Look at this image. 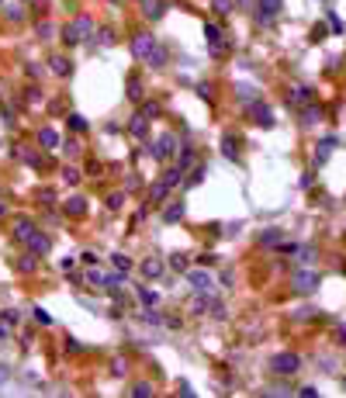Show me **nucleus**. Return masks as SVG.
<instances>
[{"label": "nucleus", "mask_w": 346, "mask_h": 398, "mask_svg": "<svg viewBox=\"0 0 346 398\" xmlns=\"http://www.w3.org/2000/svg\"><path fill=\"white\" fill-rule=\"evenodd\" d=\"M270 371L273 374H284V378L288 374H298L301 371V357L298 353H277V357L270 360Z\"/></svg>", "instance_id": "f257e3e1"}, {"label": "nucleus", "mask_w": 346, "mask_h": 398, "mask_svg": "<svg viewBox=\"0 0 346 398\" xmlns=\"http://www.w3.org/2000/svg\"><path fill=\"white\" fill-rule=\"evenodd\" d=\"M153 49H156V39L149 35V31H139V35L132 39V56L135 59H149Z\"/></svg>", "instance_id": "f03ea898"}, {"label": "nucleus", "mask_w": 346, "mask_h": 398, "mask_svg": "<svg viewBox=\"0 0 346 398\" xmlns=\"http://www.w3.org/2000/svg\"><path fill=\"white\" fill-rule=\"evenodd\" d=\"M298 295H308V291H315L319 287V274L315 270H301V274H294V284H291Z\"/></svg>", "instance_id": "7ed1b4c3"}, {"label": "nucleus", "mask_w": 346, "mask_h": 398, "mask_svg": "<svg viewBox=\"0 0 346 398\" xmlns=\"http://www.w3.org/2000/svg\"><path fill=\"white\" fill-rule=\"evenodd\" d=\"M139 270H142V277L159 280V277H163V270H166V263H163L159 257H146L142 263H139Z\"/></svg>", "instance_id": "20e7f679"}, {"label": "nucleus", "mask_w": 346, "mask_h": 398, "mask_svg": "<svg viewBox=\"0 0 346 398\" xmlns=\"http://www.w3.org/2000/svg\"><path fill=\"white\" fill-rule=\"evenodd\" d=\"M173 149H177V139H173V135H159V139L153 142V146H149V153H153L156 159H166L173 153Z\"/></svg>", "instance_id": "39448f33"}, {"label": "nucleus", "mask_w": 346, "mask_h": 398, "mask_svg": "<svg viewBox=\"0 0 346 398\" xmlns=\"http://www.w3.org/2000/svg\"><path fill=\"white\" fill-rule=\"evenodd\" d=\"M250 115L260 121L263 128H270V125H273V115H270V107H267V104H260V100H250Z\"/></svg>", "instance_id": "423d86ee"}, {"label": "nucleus", "mask_w": 346, "mask_h": 398, "mask_svg": "<svg viewBox=\"0 0 346 398\" xmlns=\"http://www.w3.org/2000/svg\"><path fill=\"white\" fill-rule=\"evenodd\" d=\"M142 11H146L149 21H159L166 14V0H142Z\"/></svg>", "instance_id": "0eeeda50"}, {"label": "nucleus", "mask_w": 346, "mask_h": 398, "mask_svg": "<svg viewBox=\"0 0 346 398\" xmlns=\"http://www.w3.org/2000/svg\"><path fill=\"white\" fill-rule=\"evenodd\" d=\"M128 132H132L135 139H146V135H149V118H146V115H132V121H128Z\"/></svg>", "instance_id": "6e6552de"}, {"label": "nucleus", "mask_w": 346, "mask_h": 398, "mask_svg": "<svg viewBox=\"0 0 346 398\" xmlns=\"http://www.w3.org/2000/svg\"><path fill=\"white\" fill-rule=\"evenodd\" d=\"M281 11V0H260V14H256V21L260 24H270V18Z\"/></svg>", "instance_id": "1a4fd4ad"}, {"label": "nucleus", "mask_w": 346, "mask_h": 398, "mask_svg": "<svg viewBox=\"0 0 346 398\" xmlns=\"http://www.w3.org/2000/svg\"><path fill=\"white\" fill-rule=\"evenodd\" d=\"M28 249H31V253H39V257H42V253H49V249H52V239L45 236V232H35V236L28 239Z\"/></svg>", "instance_id": "9d476101"}, {"label": "nucleus", "mask_w": 346, "mask_h": 398, "mask_svg": "<svg viewBox=\"0 0 346 398\" xmlns=\"http://www.w3.org/2000/svg\"><path fill=\"white\" fill-rule=\"evenodd\" d=\"M170 191H173V187H170V184H166V180H163V177H159V180H156V184H153V187H149V201H153V204H163Z\"/></svg>", "instance_id": "9b49d317"}, {"label": "nucleus", "mask_w": 346, "mask_h": 398, "mask_svg": "<svg viewBox=\"0 0 346 398\" xmlns=\"http://www.w3.org/2000/svg\"><path fill=\"white\" fill-rule=\"evenodd\" d=\"M62 211H66V215H83V211H87V198H80V194L66 198L62 201Z\"/></svg>", "instance_id": "f8f14e48"}, {"label": "nucleus", "mask_w": 346, "mask_h": 398, "mask_svg": "<svg viewBox=\"0 0 346 398\" xmlns=\"http://www.w3.org/2000/svg\"><path fill=\"white\" fill-rule=\"evenodd\" d=\"M187 280H191L194 291H208V287H212V277H208L204 270H187Z\"/></svg>", "instance_id": "ddd939ff"}, {"label": "nucleus", "mask_w": 346, "mask_h": 398, "mask_svg": "<svg viewBox=\"0 0 346 398\" xmlns=\"http://www.w3.org/2000/svg\"><path fill=\"white\" fill-rule=\"evenodd\" d=\"M204 39L212 42V49H215V52H222V28H218L215 21H208V24H204Z\"/></svg>", "instance_id": "4468645a"}, {"label": "nucleus", "mask_w": 346, "mask_h": 398, "mask_svg": "<svg viewBox=\"0 0 346 398\" xmlns=\"http://www.w3.org/2000/svg\"><path fill=\"white\" fill-rule=\"evenodd\" d=\"M39 146H42V149H56V146H59V132H56V128H42V132H39Z\"/></svg>", "instance_id": "2eb2a0df"}, {"label": "nucleus", "mask_w": 346, "mask_h": 398, "mask_svg": "<svg viewBox=\"0 0 346 398\" xmlns=\"http://www.w3.org/2000/svg\"><path fill=\"white\" fill-rule=\"evenodd\" d=\"M35 236V225L28 219H18V225H14V239H21V242H28V239Z\"/></svg>", "instance_id": "dca6fc26"}, {"label": "nucleus", "mask_w": 346, "mask_h": 398, "mask_svg": "<svg viewBox=\"0 0 346 398\" xmlns=\"http://www.w3.org/2000/svg\"><path fill=\"white\" fill-rule=\"evenodd\" d=\"M49 66H52V73H56V77H70V69H73V62L66 59V56H52Z\"/></svg>", "instance_id": "f3484780"}, {"label": "nucleus", "mask_w": 346, "mask_h": 398, "mask_svg": "<svg viewBox=\"0 0 346 398\" xmlns=\"http://www.w3.org/2000/svg\"><path fill=\"white\" fill-rule=\"evenodd\" d=\"M235 135H225V139H222V156L225 159H239V146H235Z\"/></svg>", "instance_id": "a211bd4d"}, {"label": "nucleus", "mask_w": 346, "mask_h": 398, "mask_svg": "<svg viewBox=\"0 0 346 398\" xmlns=\"http://www.w3.org/2000/svg\"><path fill=\"white\" fill-rule=\"evenodd\" d=\"M180 219H184V201H173L170 208L163 211V222H170L173 225V222H180Z\"/></svg>", "instance_id": "6ab92c4d"}, {"label": "nucleus", "mask_w": 346, "mask_h": 398, "mask_svg": "<svg viewBox=\"0 0 346 398\" xmlns=\"http://www.w3.org/2000/svg\"><path fill=\"white\" fill-rule=\"evenodd\" d=\"M332 146H336V139H322V142H319V149H315V163H326L329 153H332Z\"/></svg>", "instance_id": "aec40b11"}, {"label": "nucleus", "mask_w": 346, "mask_h": 398, "mask_svg": "<svg viewBox=\"0 0 346 398\" xmlns=\"http://www.w3.org/2000/svg\"><path fill=\"white\" fill-rule=\"evenodd\" d=\"M73 28L80 31V39H90V35H94V21L90 18H77L73 21Z\"/></svg>", "instance_id": "412c9836"}, {"label": "nucleus", "mask_w": 346, "mask_h": 398, "mask_svg": "<svg viewBox=\"0 0 346 398\" xmlns=\"http://www.w3.org/2000/svg\"><path fill=\"white\" fill-rule=\"evenodd\" d=\"M170 270H177V274H187V270H191L187 257H184V253H173V257H170Z\"/></svg>", "instance_id": "4be33fe9"}, {"label": "nucleus", "mask_w": 346, "mask_h": 398, "mask_svg": "<svg viewBox=\"0 0 346 398\" xmlns=\"http://www.w3.org/2000/svg\"><path fill=\"white\" fill-rule=\"evenodd\" d=\"M308 97H312V90H308V87H291V90H288L291 104H301V100H308Z\"/></svg>", "instance_id": "5701e85b"}, {"label": "nucleus", "mask_w": 346, "mask_h": 398, "mask_svg": "<svg viewBox=\"0 0 346 398\" xmlns=\"http://www.w3.org/2000/svg\"><path fill=\"white\" fill-rule=\"evenodd\" d=\"M191 312H194V315H204V312H208V295H204V291L191 301Z\"/></svg>", "instance_id": "b1692460"}, {"label": "nucleus", "mask_w": 346, "mask_h": 398, "mask_svg": "<svg viewBox=\"0 0 346 398\" xmlns=\"http://www.w3.org/2000/svg\"><path fill=\"white\" fill-rule=\"evenodd\" d=\"M62 42H66V45H77V42H83V39H80V31L73 24H62Z\"/></svg>", "instance_id": "393cba45"}, {"label": "nucleus", "mask_w": 346, "mask_h": 398, "mask_svg": "<svg viewBox=\"0 0 346 398\" xmlns=\"http://www.w3.org/2000/svg\"><path fill=\"white\" fill-rule=\"evenodd\" d=\"M163 62H166V49H159V45H156L153 52H149V66H153V69H159Z\"/></svg>", "instance_id": "a878e982"}, {"label": "nucleus", "mask_w": 346, "mask_h": 398, "mask_svg": "<svg viewBox=\"0 0 346 398\" xmlns=\"http://www.w3.org/2000/svg\"><path fill=\"white\" fill-rule=\"evenodd\" d=\"M163 180H166L170 187H177V184H184V170H180V166H173V170H166V173H163Z\"/></svg>", "instance_id": "bb28decb"}, {"label": "nucleus", "mask_w": 346, "mask_h": 398, "mask_svg": "<svg viewBox=\"0 0 346 398\" xmlns=\"http://www.w3.org/2000/svg\"><path fill=\"white\" fill-rule=\"evenodd\" d=\"M281 236H284L281 229H267V232L260 236V246H273V242H281Z\"/></svg>", "instance_id": "cd10ccee"}, {"label": "nucleus", "mask_w": 346, "mask_h": 398, "mask_svg": "<svg viewBox=\"0 0 346 398\" xmlns=\"http://www.w3.org/2000/svg\"><path fill=\"white\" fill-rule=\"evenodd\" d=\"M118 284H125V270H118V274H108V277H100V287H118Z\"/></svg>", "instance_id": "c85d7f7f"}, {"label": "nucleus", "mask_w": 346, "mask_h": 398, "mask_svg": "<svg viewBox=\"0 0 346 398\" xmlns=\"http://www.w3.org/2000/svg\"><path fill=\"white\" fill-rule=\"evenodd\" d=\"M128 395H135V398H149V395H153V384L139 381V384H132V391H128Z\"/></svg>", "instance_id": "c756f323"}, {"label": "nucleus", "mask_w": 346, "mask_h": 398, "mask_svg": "<svg viewBox=\"0 0 346 398\" xmlns=\"http://www.w3.org/2000/svg\"><path fill=\"white\" fill-rule=\"evenodd\" d=\"M139 115H146V118H156V115H159V104H156V100H146V104L139 107Z\"/></svg>", "instance_id": "7c9ffc66"}, {"label": "nucleus", "mask_w": 346, "mask_h": 398, "mask_svg": "<svg viewBox=\"0 0 346 398\" xmlns=\"http://www.w3.org/2000/svg\"><path fill=\"white\" fill-rule=\"evenodd\" d=\"M319 118H322V111H319V107H305V115H301V121H305V125H315Z\"/></svg>", "instance_id": "2f4dec72"}, {"label": "nucleus", "mask_w": 346, "mask_h": 398, "mask_svg": "<svg viewBox=\"0 0 346 398\" xmlns=\"http://www.w3.org/2000/svg\"><path fill=\"white\" fill-rule=\"evenodd\" d=\"M111 263H115L118 270H128V267H132V260L125 257V253H115V257H111Z\"/></svg>", "instance_id": "473e14b6"}, {"label": "nucleus", "mask_w": 346, "mask_h": 398, "mask_svg": "<svg viewBox=\"0 0 346 398\" xmlns=\"http://www.w3.org/2000/svg\"><path fill=\"white\" fill-rule=\"evenodd\" d=\"M128 97H132V100H142V87H139V80H128Z\"/></svg>", "instance_id": "72a5a7b5"}, {"label": "nucleus", "mask_w": 346, "mask_h": 398, "mask_svg": "<svg viewBox=\"0 0 346 398\" xmlns=\"http://www.w3.org/2000/svg\"><path fill=\"white\" fill-rule=\"evenodd\" d=\"M125 371H128V360H121V357H118L115 364H111V374H118V378H125Z\"/></svg>", "instance_id": "f704fd0d"}, {"label": "nucleus", "mask_w": 346, "mask_h": 398, "mask_svg": "<svg viewBox=\"0 0 346 398\" xmlns=\"http://www.w3.org/2000/svg\"><path fill=\"white\" fill-rule=\"evenodd\" d=\"M35 263H39V253H31V257H21V270H35Z\"/></svg>", "instance_id": "c9c22d12"}, {"label": "nucleus", "mask_w": 346, "mask_h": 398, "mask_svg": "<svg viewBox=\"0 0 346 398\" xmlns=\"http://www.w3.org/2000/svg\"><path fill=\"white\" fill-rule=\"evenodd\" d=\"M191 163H194V149H184V153H180V163H177V166H180V170H187Z\"/></svg>", "instance_id": "e433bc0d"}, {"label": "nucleus", "mask_w": 346, "mask_h": 398, "mask_svg": "<svg viewBox=\"0 0 346 398\" xmlns=\"http://www.w3.org/2000/svg\"><path fill=\"white\" fill-rule=\"evenodd\" d=\"M62 180H66L70 187H77V184H80V173L73 170V166H66V173H62Z\"/></svg>", "instance_id": "4c0bfd02"}, {"label": "nucleus", "mask_w": 346, "mask_h": 398, "mask_svg": "<svg viewBox=\"0 0 346 398\" xmlns=\"http://www.w3.org/2000/svg\"><path fill=\"white\" fill-rule=\"evenodd\" d=\"M121 204H125V194H121V191H118V194H108V208H111V211L121 208Z\"/></svg>", "instance_id": "58836bf2"}, {"label": "nucleus", "mask_w": 346, "mask_h": 398, "mask_svg": "<svg viewBox=\"0 0 346 398\" xmlns=\"http://www.w3.org/2000/svg\"><path fill=\"white\" fill-rule=\"evenodd\" d=\"M70 128H77V132H87V118H80V115H70Z\"/></svg>", "instance_id": "ea45409f"}, {"label": "nucleus", "mask_w": 346, "mask_h": 398, "mask_svg": "<svg viewBox=\"0 0 346 398\" xmlns=\"http://www.w3.org/2000/svg\"><path fill=\"white\" fill-rule=\"evenodd\" d=\"M232 7H235V0H215V11L218 14H229Z\"/></svg>", "instance_id": "a19ab883"}, {"label": "nucleus", "mask_w": 346, "mask_h": 398, "mask_svg": "<svg viewBox=\"0 0 346 398\" xmlns=\"http://www.w3.org/2000/svg\"><path fill=\"white\" fill-rule=\"evenodd\" d=\"M139 298H142V305H156V291H146V287H139Z\"/></svg>", "instance_id": "79ce46f5"}, {"label": "nucleus", "mask_w": 346, "mask_h": 398, "mask_svg": "<svg viewBox=\"0 0 346 398\" xmlns=\"http://www.w3.org/2000/svg\"><path fill=\"white\" fill-rule=\"evenodd\" d=\"M24 100H28V104H39V100H42L39 87H28V94H24Z\"/></svg>", "instance_id": "37998d69"}, {"label": "nucleus", "mask_w": 346, "mask_h": 398, "mask_svg": "<svg viewBox=\"0 0 346 398\" xmlns=\"http://www.w3.org/2000/svg\"><path fill=\"white\" fill-rule=\"evenodd\" d=\"M142 322H153V325H159V322H163V315H159V312H142Z\"/></svg>", "instance_id": "c03bdc74"}, {"label": "nucleus", "mask_w": 346, "mask_h": 398, "mask_svg": "<svg viewBox=\"0 0 346 398\" xmlns=\"http://www.w3.org/2000/svg\"><path fill=\"white\" fill-rule=\"evenodd\" d=\"M326 35H329V31H326V24H315V28H312V39H315V42H322Z\"/></svg>", "instance_id": "a18cd8bd"}, {"label": "nucleus", "mask_w": 346, "mask_h": 398, "mask_svg": "<svg viewBox=\"0 0 346 398\" xmlns=\"http://www.w3.org/2000/svg\"><path fill=\"white\" fill-rule=\"evenodd\" d=\"M298 395H301V398H315L319 391H315V384H305V388H298Z\"/></svg>", "instance_id": "49530a36"}, {"label": "nucleus", "mask_w": 346, "mask_h": 398, "mask_svg": "<svg viewBox=\"0 0 346 398\" xmlns=\"http://www.w3.org/2000/svg\"><path fill=\"white\" fill-rule=\"evenodd\" d=\"M235 94H239V97H243V100H250V97H253V90H250V87H246V83H239V87H235Z\"/></svg>", "instance_id": "de8ad7c7"}, {"label": "nucleus", "mask_w": 346, "mask_h": 398, "mask_svg": "<svg viewBox=\"0 0 346 398\" xmlns=\"http://www.w3.org/2000/svg\"><path fill=\"white\" fill-rule=\"evenodd\" d=\"M201 180H204V166H197V173H191V180H187V184L194 187V184H201Z\"/></svg>", "instance_id": "09e8293b"}, {"label": "nucleus", "mask_w": 346, "mask_h": 398, "mask_svg": "<svg viewBox=\"0 0 346 398\" xmlns=\"http://www.w3.org/2000/svg\"><path fill=\"white\" fill-rule=\"evenodd\" d=\"M7 333H11V322L0 315V339H7Z\"/></svg>", "instance_id": "8fccbe9b"}, {"label": "nucleus", "mask_w": 346, "mask_h": 398, "mask_svg": "<svg viewBox=\"0 0 346 398\" xmlns=\"http://www.w3.org/2000/svg\"><path fill=\"white\" fill-rule=\"evenodd\" d=\"M39 39H52V24H39Z\"/></svg>", "instance_id": "3c124183"}, {"label": "nucleus", "mask_w": 346, "mask_h": 398, "mask_svg": "<svg viewBox=\"0 0 346 398\" xmlns=\"http://www.w3.org/2000/svg\"><path fill=\"white\" fill-rule=\"evenodd\" d=\"M80 260H83L87 267H94V263H97V253H90V249H87V253H83V257H80Z\"/></svg>", "instance_id": "603ef678"}, {"label": "nucleus", "mask_w": 346, "mask_h": 398, "mask_svg": "<svg viewBox=\"0 0 346 398\" xmlns=\"http://www.w3.org/2000/svg\"><path fill=\"white\" fill-rule=\"evenodd\" d=\"M197 94H201L204 100H212V87H208V83H201V87H197Z\"/></svg>", "instance_id": "864d4df0"}, {"label": "nucleus", "mask_w": 346, "mask_h": 398, "mask_svg": "<svg viewBox=\"0 0 346 398\" xmlns=\"http://www.w3.org/2000/svg\"><path fill=\"white\" fill-rule=\"evenodd\" d=\"M7 18H11V21H21V7H7Z\"/></svg>", "instance_id": "5fc2aeb1"}, {"label": "nucleus", "mask_w": 346, "mask_h": 398, "mask_svg": "<svg viewBox=\"0 0 346 398\" xmlns=\"http://www.w3.org/2000/svg\"><path fill=\"white\" fill-rule=\"evenodd\" d=\"M235 4H239V7H253V0H235Z\"/></svg>", "instance_id": "6e6d98bb"}, {"label": "nucleus", "mask_w": 346, "mask_h": 398, "mask_svg": "<svg viewBox=\"0 0 346 398\" xmlns=\"http://www.w3.org/2000/svg\"><path fill=\"white\" fill-rule=\"evenodd\" d=\"M4 215H7V204H4V201H0V219H4Z\"/></svg>", "instance_id": "4d7b16f0"}, {"label": "nucleus", "mask_w": 346, "mask_h": 398, "mask_svg": "<svg viewBox=\"0 0 346 398\" xmlns=\"http://www.w3.org/2000/svg\"><path fill=\"white\" fill-rule=\"evenodd\" d=\"M339 339H343V343H346V325H343V329H339Z\"/></svg>", "instance_id": "13d9d810"}, {"label": "nucleus", "mask_w": 346, "mask_h": 398, "mask_svg": "<svg viewBox=\"0 0 346 398\" xmlns=\"http://www.w3.org/2000/svg\"><path fill=\"white\" fill-rule=\"evenodd\" d=\"M0 4H4V0H0Z\"/></svg>", "instance_id": "bf43d9fd"}]
</instances>
